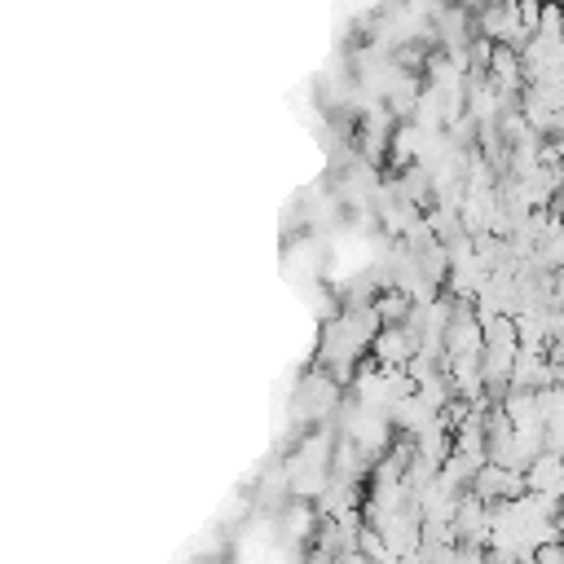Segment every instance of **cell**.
Returning a JSON list of instances; mask_svg holds the SVG:
<instances>
[{
  "label": "cell",
  "mask_w": 564,
  "mask_h": 564,
  "mask_svg": "<svg viewBox=\"0 0 564 564\" xmlns=\"http://www.w3.org/2000/svg\"><path fill=\"white\" fill-rule=\"evenodd\" d=\"M524 485L529 494H546V498H564V454L542 449L529 467H524Z\"/></svg>",
  "instance_id": "7a4b0ae2"
},
{
  "label": "cell",
  "mask_w": 564,
  "mask_h": 564,
  "mask_svg": "<svg viewBox=\"0 0 564 564\" xmlns=\"http://www.w3.org/2000/svg\"><path fill=\"white\" fill-rule=\"evenodd\" d=\"M551 216H560V220H564V185L551 194Z\"/></svg>",
  "instance_id": "5b68a950"
},
{
  "label": "cell",
  "mask_w": 564,
  "mask_h": 564,
  "mask_svg": "<svg viewBox=\"0 0 564 564\" xmlns=\"http://www.w3.org/2000/svg\"><path fill=\"white\" fill-rule=\"evenodd\" d=\"M471 494H476V498H485V502L494 507V502H516V498H524V494H529V485H524V471H511V467L485 463V467L471 476Z\"/></svg>",
  "instance_id": "6da1fadb"
},
{
  "label": "cell",
  "mask_w": 564,
  "mask_h": 564,
  "mask_svg": "<svg viewBox=\"0 0 564 564\" xmlns=\"http://www.w3.org/2000/svg\"><path fill=\"white\" fill-rule=\"evenodd\" d=\"M458 4H463V9H480L485 0H458Z\"/></svg>",
  "instance_id": "8992f818"
},
{
  "label": "cell",
  "mask_w": 564,
  "mask_h": 564,
  "mask_svg": "<svg viewBox=\"0 0 564 564\" xmlns=\"http://www.w3.org/2000/svg\"><path fill=\"white\" fill-rule=\"evenodd\" d=\"M542 273H555V269H564V220L560 216H551L546 220V229L538 234V242H533V256H529Z\"/></svg>",
  "instance_id": "3957f363"
},
{
  "label": "cell",
  "mask_w": 564,
  "mask_h": 564,
  "mask_svg": "<svg viewBox=\"0 0 564 564\" xmlns=\"http://www.w3.org/2000/svg\"><path fill=\"white\" fill-rule=\"evenodd\" d=\"M529 88H533L551 110L564 115V70H560V75H546V79H538V84H529Z\"/></svg>",
  "instance_id": "277c9868"
}]
</instances>
